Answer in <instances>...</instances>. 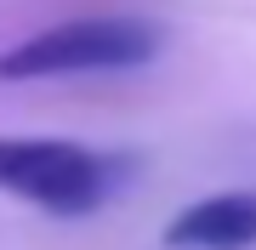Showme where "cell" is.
<instances>
[{
  "label": "cell",
  "instance_id": "cell-3",
  "mask_svg": "<svg viewBox=\"0 0 256 250\" xmlns=\"http://www.w3.org/2000/svg\"><path fill=\"white\" fill-rule=\"evenodd\" d=\"M165 250H250L256 245V194L234 188V194L194 199L165 222L160 233Z\"/></svg>",
  "mask_w": 256,
  "mask_h": 250
},
{
  "label": "cell",
  "instance_id": "cell-2",
  "mask_svg": "<svg viewBox=\"0 0 256 250\" xmlns=\"http://www.w3.org/2000/svg\"><path fill=\"white\" fill-rule=\"evenodd\" d=\"M120 159L68 137H0V194L52 216H92L114 199Z\"/></svg>",
  "mask_w": 256,
  "mask_h": 250
},
{
  "label": "cell",
  "instance_id": "cell-1",
  "mask_svg": "<svg viewBox=\"0 0 256 250\" xmlns=\"http://www.w3.org/2000/svg\"><path fill=\"white\" fill-rule=\"evenodd\" d=\"M165 28L154 17H68L0 51V80H57V74H102V68L154 63Z\"/></svg>",
  "mask_w": 256,
  "mask_h": 250
}]
</instances>
